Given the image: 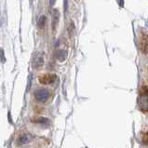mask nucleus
Listing matches in <instances>:
<instances>
[{
	"mask_svg": "<svg viewBox=\"0 0 148 148\" xmlns=\"http://www.w3.org/2000/svg\"><path fill=\"white\" fill-rule=\"evenodd\" d=\"M139 107L142 111H148V88L142 87L138 99Z\"/></svg>",
	"mask_w": 148,
	"mask_h": 148,
	"instance_id": "1",
	"label": "nucleus"
},
{
	"mask_svg": "<svg viewBox=\"0 0 148 148\" xmlns=\"http://www.w3.org/2000/svg\"><path fill=\"white\" fill-rule=\"evenodd\" d=\"M45 21H46V17L45 16H41L39 20H38V22H37V26H38L39 28H42L44 26V24H45Z\"/></svg>",
	"mask_w": 148,
	"mask_h": 148,
	"instance_id": "10",
	"label": "nucleus"
},
{
	"mask_svg": "<svg viewBox=\"0 0 148 148\" xmlns=\"http://www.w3.org/2000/svg\"><path fill=\"white\" fill-rule=\"evenodd\" d=\"M31 139H32V137H31L30 134H23V135H22V136H20L19 143H21V145H24V143H29V141H30Z\"/></svg>",
	"mask_w": 148,
	"mask_h": 148,
	"instance_id": "6",
	"label": "nucleus"
},
{
	"mask_svg": "<svg viewBox=\"0 0 148 148\" xmlns=\"http://www.w3.org/2000/svg\"><path fill=\"white\" fill-rule=\"evenodd\" d=\"M64 11H67V0H64Z\"/></svg>",
	"mask_w": 148,
	"mask_h": 148,
	"instance_id": "13",
	"label": "nucleus"
},
{
	"mask_svg": "<svg viewBox=\"0 0 148 148\" xmlns=\"http://www.w3.org/2000/svg\"><path fill=\"white\" fill-rule=\"evenodd\" d=\"M57 77L54 74H44L39 77V82L44 85H48V84L53 83L56 80Z\"/></svg>",
	"mask_w": 148,
	"mask_h": 148,
	"instance_id": "3",
	"label": "nucleus"
},
{
	"mask_svg": "<svg viewBox=\"0 0 148 148\" xmlns=\"http://www.w3.org/2000/svg\"><path fill=\"white\" fill-rule=\"evenodd\" d=\"M56 56H57V59L59 61L63 62L67 57V52L65 51V50H59V51H57Z\"/></svg>",
	"mask_w": 148,
	"mask_h": 148,
	"instance_id": "7",
	"label": "nucleus"
},
{
	"mask_svg": "<svg viewBox=\"0 0 148 148\" xmlns=\"http://www.w3.org/2000/svg\"><path fill=\"white\" fill-rule=\"evenodd\" d=\"M142 142L143 143V145H145L148 146V130L145 132L142 135Z\"/></svg>",
	"mask_w": 148,
	"mask_h": 148,
	"instance_id": "9",
	"label": "nucleus"
},
{
	"mask_svg": "<svg viewBox=\"0 0 148 148\" xmlns=\"http://www.w3.org/2000/svg\"><path fill=\"white\" fill-rule=\"evenodd\" d=\"M35 97L36 99L40 101V103H44L48 100L49 97V92L48 90H45V88H40V90H37L35 92Z\"/></svg>",
	"mask_w": 148,
	"mask_h": 148,
	"instance_id": "2",
	"label": "nucleus"
},
{
	"mask_svg": "<svg viewBox=\"0 0 148 148\" xmlns=\"http://www.w3.org/2000/svg\"><path fill=\"white\" fill-rule=\"evenodd\" d=\"M118 2V5H119V7H123L124 6V0H117Z\"/></svg>",
	"mask_w": 148,
	"mask_h": 148,
	"instance_id": "12",
	"label": "nucleus"
},
{
	"mask_svg": "<svg viewBox=\"0 0 148 148\" xmlns=\"http://www.w3.org/2000/svg\"><path fill=\"white\" fill-rule=\"evenodd\" d=\"M0 58H1L2 62L5 61V56H4V51L2 50V49H0Z\"/></svg>",
	"mask_w": 148,
	"mask_h": 148,
	"instance_id": "11",
	"label": "nucleus"
},
{
	"mask_svg": "<svg viewBox=\"0 0 148 148\" xmlns=\"http://www.w3.org/2000/svg\"><path fill=\"white\" fill-rule=\"evenodd\" d=\"M142 50L148 54V36L143 35L142 37Z\"/></svg>",
	"mask_w": 148,
	"mask_h": 148,
	"instance_id": "5",
	"label": "nucleus"
},
{
	"mask_svg": "<svg viewBox=\"0 0 148 148\" xmlns=\"http://www.w3.org/2000/svg\"><path fill=\"white\" fill-rule=\"evenodd\" d=\"M59 22V11L57 10H53V19H52V28L55 29Z\"/></svg>",
	"mask_w": 148,
	"mask_h": 148,
	"instance_id": "8",
	"label": "nucleus"
},
{
	"mask_svg": "<svg viewBox=\"0 0 148 148\" xmlns=\"http://www.w3.org/2000/svg\"><path fill=\"white\" fill-rule=\"evenodd\" d=\"M44 64V57L41 53H37L33 60V66L35 68H40Z\"/></svg>",
	"mask_w": 148,
	"mask_h": 148,
	"instance_id": "4",
	"label": "nucleus"
}]
</instances>
